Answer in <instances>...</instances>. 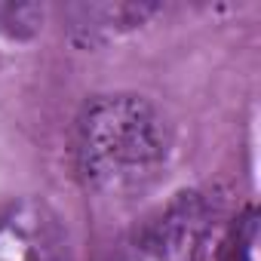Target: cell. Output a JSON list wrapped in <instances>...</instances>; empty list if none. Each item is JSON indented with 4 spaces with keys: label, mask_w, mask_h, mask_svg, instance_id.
Here are the masks:
<instances>
[{
    "label": "cell",
    "mask_w": 261,
    "mask_h": 261,
    "mask_svg": "<svg viewBox=\"0 0 261 261\" xmlns=\"http://www.w3.org/2000/svg\"><path fill=\"white\" fill-rule=\"evenodd\" d=\"M154 13L151 4H74L65 10V31L77 46H101L142 28Z\"/></svg>",
    "instance_id": "obj_4"
},
{
    "label": "cell",
    "mask_w": 261,
    "mask_h": 261,
    "mask_svg": "<svg viewBox=\"0 0 261 261\" xmlns=\"http://www.w3.org/2000/svg\"><path fill=\"white\" fill-rule=\"evenodd\" d=\"M255 240H258V224H255V215L246 212L237 224V237L224 261H255Z\"/></svg>",
    "instance_id": "obj_6"
},
{
    "label": "cell",
    "mask_w": 261,
    "mask_h": 261,
    "mask_svg": "<svg viewBox=\"0 0 261 261\" xmlns=\"http://www.w3.org/2000/svg\"><path fill=\"white\" fill-rule=\"evenodd\" d=\"M40 28H43V7L0 0V37L22 43V40L37 37Z\"/></svg>",
    "instance_id": "obj_5"
},
{
    "label": "cell",
    "mask_w": 261,
    "mask_h": 261,
    "mask_svg": "<svg viewBox=\"0 0 261 261\" xmlns=\"http://www.w3.org/2000/svg\"><path fill=\"white\" fill-rule=\"evenodd\" d=\"M0 261H74L68 227L40 197L0 209Z\"/></svg>",
    "instance_id": "obj_3"
},
{
    "label": "cell",
    "mask_w": 261,
    "mask_h": 261,
    "mask_svg": "<svg viewBox=\"0 0 261 261\" xmlns=\"http://www.w3.org/2000/svg\"><path fill=\"white\" fill-rule=\"evenodd\" d=\"M221 206L191 188L151 212L117 252V261H209L218 240Z\"/></svg>",
    "instance_id": "obj_2"
},
{
    "label": "cell",
    "mask_w": 261,
    "mask_h": 261,
    "mask_svg": "<svg viewBox=\"0 0 261 261\" xmlns=\"http://www.w3.org/2000/svg\"><path fill=\"white\" fill-rule=\"evenodd\" d=\"M169 126L139 92H105L83 105L74 123V169L101 200L126 203L148 194L169 163Z\"/></svg>",
    "instance_id": "obj_1"
}]
</instances>
